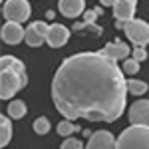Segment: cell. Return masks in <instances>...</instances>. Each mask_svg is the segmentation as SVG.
Segmentation results:
<instances>
[{
	"instance_id": "8992f818",
	"label": "cell",
	"mask_w": 149,
	"mask_h": 149,
	"mask_svg": "<svg viewBox=\"0 0 149 149\" xmlns=\"http://www.w3.org/2000/svg\"><path fill=\"white\" fill-rule=\"evenodd\" d=\"M129 121L133 125H149V100H137L129 107Z\"/></svg>"
},
{
	"instance_id": "3957f363",
	"label": "cell",
	"mask_w": 149,
	"mask_h": 149,
	"mask_svg": "<svg viewBox=\"0 0 149 149\" xmlns=\"http://www.w3.org/2000/svg\"><path fill=\"white\" fill-rule=\"evenodd\" d=\"M115 149H149V125H131L115 139Z\"/></svg>"
},
{
	"instance_id": "9a60e30c",
	"label": "cell",
	"mask_w": 149,
	"mask_h": 149,
	"mask_svg": "<svg viewBox=\"0 0 149 149\" xmlns=\"http://www.w3.org/2000/svg\"><path fill=\"white\" fill-rule=\"evenodd\" d=\"M6 111H8V115H10L12 119H20V117L26 115V103L22 100H12L8 103V109Z\"/></svg>"
},
{
	"instance_id": "277c9868",
	"label": "cell",
	"mask_w": 149,
	"mask_h": 149,
	"mask_svg": "<svg viewBox=\"0 0 149 149\" xmlns=\"http://www.w3.org/2000/svg\"><path fill=\"white\" fill-rule=\"evenodd\" d=\"M2 14L6 20L12 22H26L32 14V8L28 4V0H6L4 6H2Z\"/></svg>"
},
{
	"instance_id": "e0dca14e",
	"label": "cell",
	"mask_w": 149,
	"mask_h": 149,
	"mask_svg": "<svg viewBox=\"0 0 149 149\" xmlns=\"http://www.w3.org/2000/svg\"><path fill=\"white\" fill-rule=\"evenodd\" d=\"M78 129H80V127L76 125L72 119H64V121H60V123H58V133H60V135H64V137H70V135H72V133H76Z\"/></svg>"
},
{
	"instance_id": "4fadbf2b",
	"label": "cell",
	"mask_w": 149,
	"mask_h": 149,
	"mask_svg": "<svg viewBox=\"0 0 149 149\" xmlns=\"http://www.w3.org/2000/svg\"><path fill=\"white\" fill-rule=\"evenodd\" d=\"M24 42H26L28 46H32V48H38V46H42V44L46 42V36L40 34V32L36 30L34 24H30V26L26 28V38H24Z\"/></svg>"
},
{
	"instance_id": "44dd1931",
	"label": "cell",
	"mask_w": 149,
	"mask_h": 149,
	"mask_svg": "<svg viewBox=\"0 0 149 149\" xmlns=\"http://www.w3.org/2000/svg\"><path fill=\"white\" fill-rule=\"evenodd\" d=\"M133 58H135L137 62L147 60V50H145L143 46H135V48H133Z\"/></svg>"
},
{
	"instance_id": "ffe728a7",
	"label": "cell",
	"mask_w": 149,
	"mask_h": 149,
	"mask_svg": "<svg viewBox=\"0 0 149 149\" xmlns=\"http://www.w3.org/2000/svg\"><path fill=\"white\" fill-rule=\"evenodd\" d=\"M60 149H86V147H84V143H81L80 139L68 137L64 143H62V147H60Z\"/></svg>"
},
{
	"instance_id": "5b68a950",
	"label": "cell",
	"mask_w": 149,
	"mask_h": 149,
	"mask_svg": "<svg viewBox=\"0 0 149 149\" xmlns=\"http://www.w3.org/2000/svg\"><path fill=\"white\" fill-rule=\"evenodd\" d=\"M125 36L133 42V46H147L149 44V24L143 20H127L123 26Z\"/></svg>"
},
{
	"instance_id": "7c38bea8",
	"label": "cell",
	"mask_w": 149,
	"mask_h": 149,
	"mask_svg": "<svg viewBox=\"0 0 149 149\" xmlns=\"http://www.w3.org/2000/svg\"><path fill=\"white\" fill-rule=\"evenodd\" d=\"M86 8V0H60V12L66 18H76L80 16Z\"/></svg>"
},
{
	"instance_id": "7402d4cb",
	"label": "cell",
	"mask_w": 149,
	"mask_h": 149,
	"mask_svg": "<svg viewBox=\"0 0 149 149\" xmlns=\"http://www.w3.org/2000/svg\"><path fill=\"white\" fill-rule=\"evenodd\" d=\"M115 2H117V0H100V4H102V6H111V8H113Z\"/></svg>"
},
{
	"instance_id": "ba28073f",
	"label": "cell",
	"mask_w": 149,
	"mask_h": 149,
	"mask_svg": "<svg viewBox=\"0 0 149 149\" xmlns=\"http://www.w3.org/2000/svg\"><path fill=\"white\" fill-rule=\"evenodd\" d=\"M86 149H115V137L109 133V131H95L93 135H90V141Z\"/></svg>"
},
{
	"instance_id": "d6986e66",
	"label": "cell",
	"mask_w": 149,
	"mask_h": 149,
	"mask_svg": "<svg viewBox=\"0 0 149 149\" xmlns=\"http://www.w3.org/2000/svg\"><path fill=\"white\" fill-rule=\"evenodd\" d=\"M32 127H34V131L38 135H46L48 131H50V121H48L46 117H38Z\"/></svg>"
},
{
	"instance_id": "2e32d148",
	"label": "cell",
	"mask_w": 149,
	"mask_h": 149,
	"mask_svg": "<svg viewBox=\"0 0 149 149\" xmlns=\"http://www.w3.org/2000/svg\"><path fill=\"white\" fill-rule=\"evenodd\" d=\"M127 92L131 95H143L147 92V84L141 80H127Z\"/></svg>"
},
{
	"instance_id": "7a4b0ae2",
	"label": "cell",
	"mask_w": 149,
	"mask_h": 149,
	"mask_svg": "<svg viewBox=\"0 0 149 149\" xmlns=\"http://www.w3.org/2000/svg\"><path fill=\"white\" fill-rule=\"evenodd\" d=\"M26 84H28L26 66L14 56H2L0 60V97L10 100L22 88H26Z\"/></svg>"
},
{
	"instance_id": "603a6c76",
	"label": "cell",
	"mask_w": 149,
	"mask_h": 149,
	"mask_svg": "<svg viewBox=\"0 0 149 149\" xmlns=\"http://www.w3.org/2000/svg\"><path fill=\"white\" fill-rule=\"evenodd\" d=\"M46 18H48V20H52V18H54V10H48L46 12Z\"/></svg>"
},
{
	"instance_id": "30bf717a",
	"label": "cell",
	"mask_w": 149,
	"mask_h": 149,
	"mask_svg": "<svg viewBox=\"0 0 149 149\" xmlns=\"http://www.w3.org/2000/svg\"><path fill=\"white\" fill-rule=\"evenodd\" d=\"M100 52L107 58H113V60H125L129 56V52H131V48L127 44H123L121 40H115L111 44H105V48H102Z\"/></svg>"
},
{
	"instance_id": "ac0fdd59",
	"label": "cell",
	"mask_w": 149,
	"mask_h": 149,
	"mask_svg": "<svg viewBox=\"0 0 149 149\" xmlns=\"http://www.w3.org/2000/svg\"><path fill=\"white\" fill-rule=\"evenodd\" d=\"M123 72H125L127 76H135L139 72V62L135 58H125L123 60Z\"/></svg>"
},
{
	"instance_id": "5bb4252c",
	"label": "cell",
	"mask_w": 149,
	"mask_h": 149,
	"mask_svg": "<svg viewBox=\"0 0 149 149\" xmlns=\"http://www.w3.org/2000/svg\"><path fill=\"white\" fill-rule=\"evenodd\" d=\"M12 117L10 115H2V119H0V145L2 147H6L8 145V141L12 139Z\"/></svg>"
},
{
	"instance_id": "8fae6325",
	"label": "cell",
	"mask_w": 149,
	"mask_h": 149,
	"mask_svg": "<svg viewBox=\"0 0 149 149\" xmlns=\"http://www.w3.org/2000/svg\"><path fill=\"white\" fill-rule=\"evenodd\" d=\"M135 14V0H117L113 4V16L115 20H133Z\"/></svg>"
},
{
	"instance_id": "52a82bcc",
	"label": "cell",
	"mask_w": 149,
	"mask_h": 149,
	"mask_svg": "<svg viewBox=\"0 0 149 149\" xmlns=\"http://www.w3.org/2000/svg\"><path fill=\"white\" fill-rule=\"evenodd\" d=\"M24 38H26V30L22 28L20 22H12V20H6V24L2 26V40L10 46H16L20 44Z\"/></svg>"
},
{
	"instance_id": "9c48e42d",
	"label": "cell",
	"mask_w": 149,
	"mask_h": 149,
	"mask_svg": "<svg viewBox=\"0 0 149 149\" xmlns=\"http://www.w3.org/2000/svg\"><path fill=\"white\" fill-rule=\"evenodd\" d=\"M70 40V30L62 24H52L50 26V32L46 36V42L52 48H62L66 42Z\"/></svg>"
},
{
	"instance_id": "6da1fadb",
	"label": "cell",
	"mask_w": 149,
	"mask_h": 149,
	"mask_svg": "<svg viewBox=\"0 0 149 149\" xmlns=\"http://www.w3.org/2000/svg\"><path fill=\"white\" fill-rule=\"evenodd\" d=\"M117 60L102 52H81L66 58L52 80L54 105L66 119L111 123L123 115L127 80Z\"/></svg>"
}]
</instances>
